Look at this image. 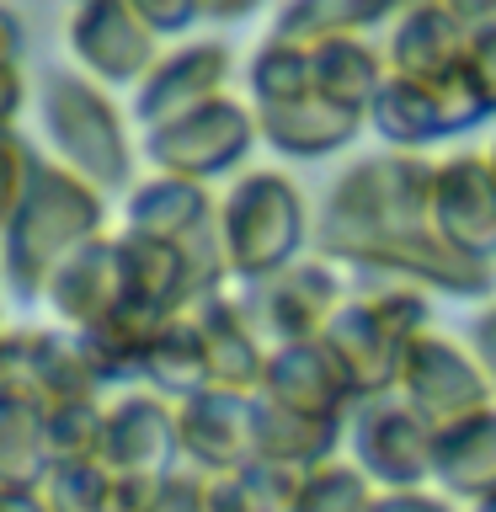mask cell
<instances>
[{
	"label": "cell",
	"instance_id": "5b68a950",
	"mask_svg": "<svg viewBox=\"0 0 496 512\" xmlns=\"http://www.w3.org/2000/svg\"><path fill=\"white\" fill-rule=\"evenodd\" d=\"M123 230L144 240H160L187 262V294L192 304L224 294L230 262H224V235H219V203L203 182H176V176H150L144 187L128 192L123 203ZM187 304V310H192Z\"/></svg>",
	"mask_w": 496,
	"mask_h": 512
},
{
	"label": "cell",
	"instance_id": "cb8c5ba5",
	"mask_svg": "<svg viewBox=\"0 0 496 512\" xmlns=\"http://www.w3.org/2000/svg\"><path fill=\"white\" fill-rule=\"evenodd\" d=\"M251 443H256V459H262V464L315 475V470H326V464H336L342 427L315 422V416H299V411H283V406H272V400L256 395V406H251Z\"/></svg>",
	"mask_w": 496,
	"mask_h": 512
},
{
	"label": "cell",
	"instance_id": "83f0119b",
	"mask_svg": "<svg viewBox=\"0 0 496 512\" xmlns=\"http://www.w3.org/2000/svg\"><path fill=\"white\" fill-rule=\"evenodd\" d=\"M304 480L310 475L251 459L230 475H203V507L208 512H299Z\"/></svg>",
	"mask_w": 496,
	"mask_h": 512
},
{
	"label": "cell",
	"instance_id": "f546056e",
	"mask_svg": "<svg viewBox=\"0 0 496 512\" xmlns=\"http://www.w3.org/2000/svg\"><path fill=\"white\" fill-rule=\"evenodd\" d=\"M144 384H155V395L166 400H198L208 395V352H203V331L198 320L187 310L166 320V331H160V342L150 352V363H144Z\"/></svg>",
	"mask_w": 496,
	"mask_h": 512
},
{
	"label": "cell",
	"instance_id": "ba28073f",
	"mask_svg": "<svg viewBox=\"0 0 496 512\" xmlns=\"http://www.w3.org/2000/svg\"><path fill=\"white\" fill-rule=\"evenodd\" d=\"M486 118H496V107L470 64L448 80H427V86H416V80H384V91L368 107V128L384 134L406 155H416L432 139H454L464 128H480Z\"/></svg>",
	"mask_w": 496,
	"mask_h": 512
},
{
	"label": "cell",
	"instance_id": "8fae6325",
	"mask_svg": "<svg viewBox=\"0 0 496 512\" xmlns=\"http://www.w3.org/2000/svg\"><path fill=\"white\" fill-rule=\"evenodd\" d=\"M251 144H256V112L235 96H219L192 118L160 128V134H144V160L160 176H176V182H208V176L240 166Z\"/></svg>",
	"mask_w": 496,
	"mask_h": 512
},
{
	"label": "cell",
	"instance_id": "f35d334b",
	"mask_svg": "<svg viewBox=\"0 0 496 512\" xmlns=\"http://www.w3.org/2000/svg\"><path fill=\"white\" fill-rule=\"evenodd\" d=\"M470 352L480 358V368H486V379L496 384V304H486V310L470 320Z\"/></svg>",
	"mask_w": 496,
	"mask_h": 512
},
{
	"label": "cell",
	"instance_id": "7402d4cb",
	"mask_svg": "<svg viewBox=\"0 0 496 512\" xmlns=\"http://www.w3.org/2000/svg\"><path fill=\"white\" fill-rule=\"evenodd\" d=\"M123 299H128V288H123V262H118V235H102L64 262V272L48 283L43 304L59 315L64 331H86L102 315L118 310Z\"/></svg>",
	"mask_w": 496,
	"mask_h": 512
},
{
	"label": "cell",
	"instance_id": "277c9868",
	"mask_svg": "<svg viewBox=\"0 0 496 512\" xmlns=\"http://www.w3.org/2000/svg\"><path fill=\"white\" fill-rule=\"evenodd\" d=\"M43 128L59 150V166H70L96 192H118L134 182V144H128L123 112L91 75L54 70L38 91Z\"/></svg>",
	"mask_w": 496,
	"mask_h": 512
},
{
	"label": "cell",
	"instance_id": "d590c367",
	"mask_svg": "<svg viewBox=\"0 0 496 512\" xmlns=\"http://www.w3.org/2000/svg\"><path fill=\"white\" fill-rule=\"evenodd\" d=\"M139 16L150 22L155 38H171V32H187L192 22H203V6L198 0H134Z\"/></svg>",
	"mask_w": 496,
	"mask_h": 512
},
{
	"label": "cell",
	"instance_id": "7bdbcfd3",
	"mask_svg": "<svg viewBox=\"0 0 496 512\" xmlns=\"http://www.w3.org/2000/svg\"><path fill=\"white\" fill-rule=\"evenodd\" d=\"M0 512H54V507H48L43 491H11V486H0Z\"/></svg>",
	"mask_w": 496,
	"mask_h": 512
},
{
	"label": "cell",
	"instance_id": "8992f818",
	"mask_svg": "<svg viewBox=\"0 0 496 512\" xmlns=\"http://www.w3.org/2000/svg\"><path fill=\"white\" fill-rule=\"evenodd\" d=\"M219 235L235 283H262L272 272L294 267L304 235H310L299 187L283 171H246L219 203Z\"/></svg>",
	"mask_w": 496,
	"mask_h": 512
},
{
	"label": "cell",
	"instance_id": "e0dca14e",
	"mask_svg": "<svg viewBox=\"0 0 496 512\" xmlns=\"http://www.w3.org/2000/svg\"><path fill=\"white\" fill-rule=\"evenodd\" d=\"M262 400L315 422L347 427V416L358 411L352 379L342 374V363L331 358L326 342H304V347H283L267 358V379H262Z\"/></svg>",
	"mask_w": 496,
	"mask_h": 512
},
{
	"label": "cell",
	"instance_id": "6da1fadb",
	"mask_svg": "<svg viewBox=\"0 0 496 512\" xmlns=\"http://www.w3.org/2000/svg\"><path fill=\"white\" fill-rule=\"evenodd\" d=\"M432 187H438V166L422 155L384 150L352 160L320 203L315 251L326 262H347V251L368 246V240L422 230L432 224Z\"/></svg>",
	"mask_w": 496,
	"mask_h": 512
},
{
	"label": "cell",
	"instance_id": "836d02e7",
	"mask_svg": "<svg viewBox=\"0 0 496 512\" xmlns=\"http://www.w3.org/2000/svg\"><path fill=\"white\" fill-rule=\"evenodd\" d=\"M48 507L54 512H107L112 496V470L107 464H75V470H54L48 475Z\"/></svg>",
	"mask_w": 496,
	"mask_h": 512
},
{
	"label": "cell",
	"instance_id": "4316f807",
	"mask_svg": "<svg viewBox=\"0 0 496 512\" xmlns=\"http://www.w3.org/2000/svg\"><path fill=\"white\" fill-rule=\"evenodd\" d=\"M390 6H358V0H294L272 16L267 38L272 43H294V48H320L336 38H363L368 27H390Z\"/></svg>",
	"mask_w": 496,
	"mask_h": 512
},
{
	"label": "cell",
	"instance_id": "d4e9b609",
	"mask_svg": "<svg viewBox=\"0 0 496 512\" xmlns=\"http://www.w3.org/2000/svg\"><path fill=\"white\" fill-rule=\"evenodd\" d=\"M432 480L443 486L448 502H491L496 496V406L470 416V422L438 432V459Z\"/></svg>",
	"mask_w": 496,
	"mask_h": 512
},
{
	"label": "cell",
	"instance_id": "d6a6232c",
	"mask_svg": "<svg viewBox=\"0 0 496 512\" xmlns=\"http://www.w3.org/2000/svg\"><path fill=\"white\" fill-rule=\"evenodd\" d=\"M368 502H374V486L358 464H326L304 480L299 512H363Z\"/></svg>",
	"mask_w": 496,
	"mask_h": 512
},
{
	"label": "cell",
	"instance_id": "484cf974",
	"mask_svg": "<svg viewBox=\"0 0 496 512\" xmlns=\"http://www.w3.org/2000/svg\"><path fill=\"white\" fill-rule=\"evenodd\" d=\"M310 70H315V91L342 102L352 112H368L374 96L390 80V64H384V48H374L368 38H336L310 48Z\"/></svg>",
	"mask_w": 496,
	"mask_h": 512
},
{
	"label": "cell",
	"instance_id": "44dd1931",
	"mask_svg": "<svg viewBox=\"0 0 496 512\" xmlns=\"http://www.w3.org/2000/svg\"><path fill=\"white\" fill-rule=\"evenodd\" d=\"M251 406L256 395H219L208 390L198 400L176 406V432H182V459L198 464V475H230L256 459L251 443Z\"/></svg>",
	"mask_w": 496,
	"mask_h": 512
},
{
	"label": "cell",
	"instance_id": "ab89813d",
	"mask_svg": "<svg viewBox=\"0 0 496 512\" xmlns=\"http://www.w3.org/2000/svg\"><path fill=\"white\" fill-rule=\"evenodd\" d=\"M27 102V86H22V64L16 70H0V139H11L16 128V112Z\"/></svg>",
	"mask_w": 496,
	"mask_h": 512
},
{
	"label": "cell",
	"instance_id": "52a82bcc",
	"mask_svg": "<svg viewBox=\"0 0 496 512\" xmlns=\"http://www.w3.org/2000/svg\"><path fill=\"white\" fill-rule=\"evenodd\" d=\"M235 304L246 310L251 331L267 342V352H283V347L320 342L336 310L347 304V288L326 256H299L294 267L272 272L262 283H240Z\"/></svg>",
	"mask_w": 496,
	"mask_h": 512
},
{
	"label": "cell",
	"instance_id": "b9f144b4",
	"mask_svg": "<svg viewBox=\"0 0 496 512\" xmlns=\"http://www.w3.org/2000/svg\"><path fill=\"white\" fill-rule=\"evenodd\" d=\"M16 347H22V331H0V406L16 390Z\"/></svg>",
	"mask_w": 496,
	"mask_h": 512
},
{
	"label": "cell",
	"instance_id": "1f68e13d",
	"mask_svg": "<svg viewBox=\"0 0 496 512\" xmlns=\"http://www.w3.org/2000/svg\"><path fill=\"white\" fill-rule=\"evenodd\" d=\"M107 438V406L102 400H75L43 416V443H48V470H75V464H102Z\"/></svg>",
	"mask_w": 496,
	"mask_h": 512
},
{
	"label": "cell",
	"instance_id": "ee69618b",
	"mask_svg": "<svg viewBox=\"0 0 496 512\" xmlns=\"http://www.w3.org/2000/svg\"><path fill=\"white\" fill-rule=\"evenodd\" d=\"M486 166H491V182H496V139L486 144Z\"/></svg>",
	"mask_w": 496,
	"mask_h": 512
},
{
	"label": "cell",
	"instance_id": "2e32d148",
	"mask_svg": "<svg viewBox=\"0 0 496 512\" xmlns=\"http://www.w3.org/2000/svg\"><path fill=\"white\" fill-rule=\"evenodd\" d=\"M251 112H256V134H262L278 155H294V160L336 155L368 128V112H352L342 102H331V96H320L315 86L294 91V96H278V102H251Z\"/></svg>",
	"mask_w": 496,
	"mask_h": 512
},
{
	"label": "cell",
	"instance_id": "3957f363",
	"mask_svg": "<svg viewBox=\"0 0 496 512\" xmlns=\"http://www.w3.org/2000/svg\"><path fill=\"white\" fill-rule=\"evenodd\" d=\"M432 331L427 294L395 278H374V288H363L358 299H347L336 320L326 326L320 342L331 347V358L342 363V374L352 379L358 400H379L400 390V368L406 352Z\"/></svg>",
	"mask_w": 496,
	"mask_h": 512
},
{
	"label": "cell",
	"instance_id": "ac0fdd59",
	"mask_svg": "<svg viewBox=\"0 0 496 512\" xmlns=\"http://www.w3.org/2000/svg\"><path fill=\"white\" fill-rule=\"evenodd\" d=\"M432 224L448 246L464 256L496 262V182L486 155H448L438 160V187H432Z\"/></svg>",
	"mask_w": 496,
	"mask_h": 512
},
{
	"label": "cell",
	"instance_id": "d6986e66",
	"mask_svg": "<svg viewBox=\"0 0 496 512\" xmlns=\"http://www.w3.org/2000/svg\"><path fill=\"white\" fill-rule=\"evenodd\" d=\"M96 390H102V379L91 374L75 331H38V326L22 331V347H16V390H11L16 406H32L48 416L59 406H75V400H96Z\"/></svg>",
	"mask_w": 496,
	"mask_h": 512
},
{
	"label": "cell",
	"instance_id": "74e56055",
	"mask_svg": "<svg viewBox=\"0 0 496 512\" xmlns=\"http://www.w3.org/2000/svg\"><path fill=\"white\" fill-rule=\"evenodd\" d=\"M363 512H454V502L432 491H374V502Z\"/></svg>",
	"mask_w": 496,
	"mask_h": 512
},
{
	"label": "cell",
	"instance_id": "f1b7e54d",
	"mask_svg": "<svg viewBox=\"0 0 496 512\" xmlns=\"http://www.w3.org/2000/svg\"><path fill=\"white\" fill-rule=\"evenodd\" d=\"M118 262H123L128 299L155 304V310H171V315H182L187 304H192V294H187V262L171 246L123 230L118 235Z\"/></svg>",
	"mask_w": 496,
	"mask_h": 512
},
{
	"label": "cell",
	"instance_id": "8d00e7d4",
	"mask_svg": "<svg viewBox=\"0 0 496 512\" xmlns=\"http://www.w3.org/2000/svg\"><path fill=\"white\" fill-rule=\"evenodd\" d=\"M155 512H208L203 507V475L198 470H182L166 480V491H160Z\"/></svg>",
	"mask_w": 496,
	"mask_h": 512
},
{
	"label": "cell",
	"instance_id": "60d3db41",
	"mask_svg": "<svg viewBox=\"0 0 496 512\" xmlns=\"http://www.w3.org/2000/svg\"><path fill=\"white\" fill-rule=\"evenodd\" d=\"M22 48H27V27H22V16L0 6V70H16V64H22Z\"/></svg>",
	"mask_w": 496,
	"mask_h": 512
},
{
	"label": "cell",
	"instance_id": "5bb4252c",
	"mask_svg": "<svg viewBox=\"0 0 496 512\" xmlns=\"http://www.w3.org/2000/svg\"><path fill=\"white\" fill-rule=\"evenodd\" d=\"M182 459V432H176V406L155 390H134L107 406V438L102 464L112 475H139V480H171Z\"/></svg>",
	"mask_w": 496,
	"mask_h": 512
},
{
	"label": "cell",
	"instance_id": "4dcf8cb0",
	"mask_svg": "<svg viewBox=\"0 0 496 512\" xmlns=\"http://www.w3.org/2000/svg\"><path fill=\"white\" fill-rule=\"evenodd\" d=\"M48 475H54V470H48L43 411L6 400V406H0V486H11V491H43Z\"/></svg>",
	"mask_w": 496,
	"mask_h": 512
},
{
	"label": "cell",
	"instance_id": "603a6c76",
	"mask_svg": "<svg viewBox=\"0 0 496 512\" xmlns=\"http://www.w3.org/2000/svg\"><path fill=\"white\" fill-rule=\"evenodd\" d=\"M171 310H155V304H139V299H123L112 315H102L96 326L75 331L80 352H86L91 374L102 384H123V379H144V363L166 331Z\"/></svg>",
	"mask_w": 496,
	"mask_h": 512
},
{
	"label": "cell",
	"instance_id": "ffe728a7",
	"mask_svg": "<svg viewBox=\"0 0 496 512\" xmlns=\"http://www.w3.org/2000/svg\"><path fill=\"white\" fill-rule=\"evenodd\" d=\"M203 331V352H208V390L219 395H262L267 379V342L251 331L246 310L235 304V294H214L198 299L187 310Z\"/></svg>",
	"mask_w": 496,
	"mask_h": 512
},
{
	"label": "cell",
	"instance_id": "4fadbf2b",
	"mask_svg": "<svg viewBox=\"0 0 496 512\" xmlns=\"http://www.w3.org/2000/svg\"><path fill=\"white\" fill-rule=\"evenodd\" d=\"M230 48L219 38H198V43H182L171 48L166 59L155 64L150 75L139 80L134 91V118L144 134H160V128L192 118V112H203L208 102H219V96H230Z\"/></svg>",
	"mask_w": 496,
	"mask_h": 512
},
{
	"label": "cell",
	"instance_id": "7a4b0ae2",
	"mask_svg": "<svg viewBox=\"0 0 496 512\" xmlns=\"http://www.w3.org/2000/svg\"><path fill=\"white\" fill-rule=\"evenodd\" d=\"M102 192L59 160H38L16 219L0 235V272L16 299H48V283L75 251L102 240Z\"/></svg>",
	"mask_w": 496,
	"mask_h": 512
},
{
	"label": "cell",
	"instance_id": "30bf717a",
	"mask_svg": "<svg viewBox=\"0 0 496 512\" xmlns=\"http://www.w3.org/2000/svg\"><path fill=\"white\" fill-rule=\"evenodd\" d=\"M395 395L406 400L427 427L448 432V427L470 422L480 411H491L496 384L486 379V368H480V358L470 347H459L454 336H443V331H427L422 342L406 352Z\"/></svg>",
	"mask_w": 496,
	"mask_h": 512
},
{
	"label": "cell",
	"instance_id": "e575fe53",
	"mask_svg": "<svg viewBox=\"0 0 496 512\" xmlns=\"http://www.w3.org/2000/svg\"><path fill=\"white\" fill-rule=\"evenodd\" d=\"M38 150L22 139V134H11V139H0V235H6V224L16 219V208H22L27 198V187H32V171H38Z\"/></svg>",
	"mask_w": 496,
	"mask_h": 512
},
{
	"label": "cell",
	"instance_id": "9c48e42d",
	"mask_svg": "<svg viewBox=\"0 0 496 512\" xmlns=\"http://www.w3.org/2000/svg\"><path fill=\"white\" fill-rule=\"evenodd\" d=\"M352 438V464L368 475L379 491H422L432 480V459H438V427H427L400 395L358 400L347 416Z\"/></svg>",
	"mask_w": 496,
	"mask_h": 512
},
{
	"label": "cell",
	"instance_id": "7c38bea8",
	"mask_svg": "<svg viewBox=\"0 0 496 512\" xmlns=\"http://www.w3.org/2000/svg\"><path fill=\"white\" fill-rule=\"evenodd\" d=\"M70 54L96 86H134V91L166 59L134 0H86L70 16Z\"/></svg>",
	"mask_w": 496,
	"mask_h": 512
},
{
	"label": "cell",
	"instance_id": "bcb514c9",
	"mask_svg": "<svg viewBox=\"0 0 496 512\" xmlns=\"http://www.w3.org/2000/svg\"><path fill=\"white\" fill-rule=\"evenodd\" d=\"M0 331H6V320H0Z\"/></svg>",
	"mask_w": 496,
	"mask_h": 512
},
{
	"label": "cell",
	"instance_id": "f6af8a7d",
	"mask_svg": "<svg viewBox=\"0 0 496 512\" xmlns=\"http://www.w3.org/2000/svg\"><path fill=\"white\" fill-rule=\"evenodd\" d=\"M470 512H496V496H491V502H475Z\"/></svg>",
	"mask_w": 496,
	"mask_h": 512
},
{
	"label": "cell",
	"instance_id": "9a60e30c",
	"mask_svg": "<svg viewBox=\"0 0 496 512\" xmlns=\"http://www.w3.org/2000/svg\"><path fill=\"white\" fill-rule=\"evenodd\" d=\"M384 64L390 80H448L470 64V32H464L459 11L448 0H427V6L395 11L390 38H384Z\"/></svg>",
	"mask_w": 496,
	"mask_h": 512
}]
</instances>
